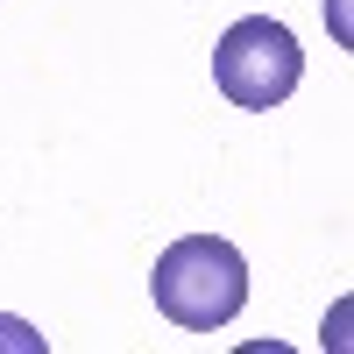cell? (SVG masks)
<instances>
[{
  "label": "cell",
  "instance_id": "obj_1",
  "mask_svg": "<svg viewBox=\"0 0 354 354\" xmlns=\"http://www.w3.org/2000/svg\"><path fill=\"white\" fill-rule=\"evenodd\" d=\"M149 290H156V312L170 319V326L220 333L248 305V262H241L234 241H220V234H185V241H170L156 255Z\"/></svg>",
  "mask_w": 354,
  "mask_h": 354
},
{
  "label": "cell",
  "instance_id": "obj_2",
  "mask_svg": "<svg viewBox=\"0 0 354 354\" xmlns=\"http://www.w3.org/2000/svg\"><path fill=\"white\" fill-rule=\"evenodd\" d=\"M298 78H305V50L270 15L234 21L227 36H220V50H213V85H220L234 106H248V113L283 106L290 93H298Z\"/></svg>",
  "mask_w": 354,
  "mask_h": 354
}]
</instances>
